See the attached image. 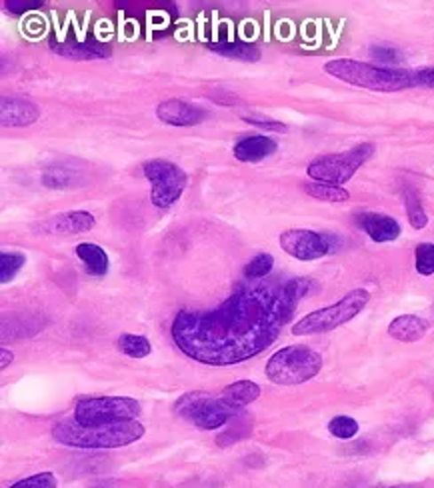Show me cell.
Returning a JSON list of instances; mask_svg holds the SVG:
<instances>
[{"label": "cell", "instance_id": "6da1fadb", "mask_svg": "<svg viewBox=\"0 0 434 488\" xmlns=\"http://www.w3.org/2000/svg\"><path fill=\"white\" fill-rule=\"evenodd\" d=\"M311 288V279L250 282L218 309L180 311L170 328L172 341L201 365H239L258 357L279 338Z\"/></svg>", "mask_w": 434, "mask_h": 488}, {"label": "cell", "instance_id": "7a4b0ae2", "mask_svg": "<svg viewBox=\"0 0 434 488\" xmlns=\"http://www.w3.org/2000/svg\"><path fill=\"white\" fill-rule=\"evenodd\" d=\"M142 437H145V427L138 421L94 424V427H84L76 421H65L52 427V438L59 445L70 448H92V451L129 446Z\"/></svg>", "mask_w": 434, "mask_h": 488}, {"label": "cell", "instance_id": "3957f363", "mask_svg": "<svg viewBox=\"0 0 434 488\" xmlns=\"http://www.w3.org/2000/svg\"><path fill=\"white\" fill-rule=\"evenodd\" d=\"M325 73L346 84L375 92H398L418 86L416 70L376 67L351 59H336L327 62Z\"/></svg>", "mask_w": 434, "mask_h": 488}, {"label": "cell", "instance_id": "277c9868", "mask_svg": "<svg viewBox=\"0 0 434 488\" xmlns=\"http://www.w3.org/2000/svg\"><path fill=\"white\" fill-rule=\"evenodd\" d=\"M175 413L201 430H218L242 414V411L228 403L223 392L215 395L209 390L186 392L177 400Z\"/></svg>", "mask_w": 434, "mask_h": 488}, {"label": "cell", "instance_id": "5b68a950", "mask_svg": "<svg viewBox=\"0 0 434 488\" xmlns=\"http://www.w3.org/2000/svg\"><path fill=\"white\" fill-rule=\"evenodd\" d=\"M322 357L309 346H284L266 362V379L280 387H296L309 382L320 373Z\"/></svg>", "mask_w": 434, "mask_h": 488}, {"label": "cell", "instance_id": "8992f818", "mask_svg": "<svg viewBox=\"0 0 434 488\" xmlns=\"http://www.w3.org/2000/svg\"><path fill=\"white\" fill-rule=\"evenodd\" d=\"M370 301L368 290L365 288H354L349 295H344L336 304L325 306V309H319L311 314H306L293 327L295 336H309V335H320V333H330L338 327L351 322L354 317L365 311V306Z\"/></svg>", "mask_w": 434, "mask_h": 488}, {"label": "cell", "instance_id": "52a82bcc", "mask_svg": "<svg viewBox=\"0 0 434 488\" xmlns=\"http://www.w3.org/2000/svg\"><path fill=\"white\" fill-rule=\"evenodd\" d=\"M140 403L129 397H92L81 398L75 408V421L84 427L138 421Z\"/></svg>", "mask_w": 434, "mask_h": 488}, {"label": "cell", "instance_id": "ba28073f", "mask_svg": "<svg viewBox=\"0 0 434 488\" xmlns=\"http://www.w3.org/2000/svg\"><path fill=\"white\" fill-rule=\"evenodd\" d=\"M375 154V145L365 143L341 154H327L314 159L306 172L314 183L341 186L357 175V170Z\"/></svg>", "mask_w": 434, "mask_h": 488}, {"label": "cell", "instance_id": "9c48e42d", "mask_svg": "<svg viewBox=\"0 0 434 488\" xmlns=\"http://www.w3.org/2000/svg\"><path fill=\"white\" fill-rule=\"evenodd\" d=\"M142 172L153 185L151 202L159 209H169L183 196L188 185L186 172L170 161H148L142 164Z\"/></svg>", "mask_w": 434, "mask_h": 488}, {"label": "cell", "instance_id": "30bf717a", "mask_svg": "<svg viewBox=\"0 0 434 488\" xmlns=\"http://www.w3.org/2000/svg\"><path fill=\"white\" fill-rule=\"evenodd\" d=\"M280 247L296 261H319L335 248V236L306 228H290L280 234Z\"/></svg>", "mask_w": 434, "mask_h": 488}, {"label": "cell", "instance_id": "8fae6325", "mask_svg": "<svg viewBox=\"0 0 434 488\" xmlns=\"http://www.w3.org/2000/svg\"><path fill=\"white\" fill-rule=\"evenodd\" d=\"M156 116L170 127H194V124H201L207 118V110L194 106L193 102L170 98L161 102L159 108H156Z\"/></svg>", "mask_w": 434, "mask_h": 488}, {"label": "cell", "instance_id": "7c38bea8", "mask_svg": "<svg viewBox=\"0 0 434 488\" xmlns=\"http://www.w3.org/2000/svg\"><path fill=\"white\" fill-rule=\"evenodd\" d=\"M97 226V218L86 210H73V212H62V215L52 216L44 220L41 224V231L49 234H78L92 231Z\"/></svg>", "mask_w": 434, "mask_h": 488}, {"label": "cell", "instance_id": "4fadbf2b", "mask_svg": "<svg viewBox=\"0 0 434 488\" xmlns=\"http://www.w3.org/2000/svg\"><path fill=\"white\" fill-rule=\"evenodd\" d=\"M41 116V110L27 98H3L0 102V121H3V127H28V124H35Z\"/></svg>", "mask_w": 434, "mask_h": 488}, {"label": "cell", "instance_id": "5bb4252c", "mask_svg": "<svg viewBox=\"0 0 434 488\" xmlns=\"http://www.w3.org/2000/svg\"><path fill=\"white\" fill-rule=\"evenodd\" d=\"M359 226L375 242H392L402 232L398 220H394L389 215H378V212H362V215H359Z\"/></svg>", "mask_w": 434, "mask_h": 488}, {"label": "cell", "instance_id": "9a60e30c", "mask_svg": "<svg viewBox=\"0 0 434 488\" xmlns=\"http://www.w3.org/2000/svg\"><path fill=\"white\" fill-rule=\"evenodd\" d=\"M279 145L274 143L271 137L266 135H255V137H244L234 145L233 153L241 162H260L272 156L276 153Z\"/></svg>", "mask_w": 434, "mask_h": 488}, {"label": "cell", "instance_id": "2e32d148", "mask_svg": "<svg viewBox=\"0 0 434 488\" xmlns=\"http://www.w3.org/2000/svg\"><path fill=\"white\" fill-rule=\"evenodd\" d=\"M429 333V322L416 314H402L389 325V335L398 342H416Z\"/></svg>", "mask_w": 434, "mask_h": 488}, {"label": "cell", "instance_id": "e0dca14e", "mask_svg": "<svg viewBox=\"0 0 434 488\" xmlns=\"http://www.w3.org/2000/svg\"><path fill=\"white\" fill-rule=\"evenodd\" d=\"M75 253L83 261L86 272L92 274V277H105L108 272V255L99 244L81 242L75 248Z\"/></svg>", "mask_w": 434, "mask_h": 488}, {"label": "cell", "instance_id": "ac0fdd59", "mask_svg": "<svg viewBox=\"0 0 434 488\" xmlns=\"http://www.w3.org/2000/svg\"><path fill=\"white\" fill-rule=\"evenodd\" d=\"M223 397L231 403L234 408H239L242 411L244 406H249L250 403H255V400L260 397V387L256 382L252 381H236L233 384H228L223 390Z\"/></svg>", "mask_w": 434, "mask_h": 488}, {"label": "cell", "instance_id": "d6986e66", "mask_svg": "<svg viewBox=\"0 0 434 488\" xmlns=\"http://www.w3.org/2000/svg\"><path fill=\"white\" fill-rule=\"evenodd\" d=\"M51 49L60 54V57L73 59V60H97V59H108V49L99 44H73V43H65V44H57L52 43Z\"/></svg>", "mask_w": 434, "mask_h": 488}, {"label": "cell", "instance_id": "ffe728a7", "mask_svg": "<svg viewBox=\"0 0 434 488\" xmlns=\"http://www.w3.org/2000/svg\"><path fill=\"white\" fill-rule=\"evenodd\" d=\"M83 183L81 172L70 169V167H62V164H57V167H49L43 172V185L46 188H59V191H67V188H75Z\"/></svg>", "mask_w": 434, "mask_h": 488}, {"label": "cell", "instance_id": "44dd1931", "mask_svg": "<svg viewBox=\"0 0 434 488\" xmlns=\"http://www.w3.org/2000/svg\"><path fill=\"white\" fill-rule=\"evenodd\" d=\"M303 191L309 196H312L314 201H322V202H344L351 199L349 191H344L343 186H333L325 183H304Z\"/></svg>", "mask_w": 434, "mask_h": 488}, {"label": "cell", "instance_id": "7402d4cb", "mask_svg": "<svg viewBox=\"0 0 434 488\" xmlns=\"http://www.w3.org/2000/svg\"><path fill=\"white\" fill-rule=\"evenodd\" d=\"M210 49L218 52L220 57H226L233 60L255 62L260 59L258 49H255V46H250V44H242V43H220V44H212Z\"/></svg>", "mask_w": 434, "mask_h": 488}, {"label": "cell", "instance_id": "603a6c76", "mask_svg": "<svg viewBox=\"0 0 434 488\" xmlns=\"http://www.w3.org/2000/svg\"><path fill=\"white\" fill-rule=\"evenodd\" d=\"M116 346H118V350L130 358H145L153 350L148 338L138 336V335H122L116 341Z\"/></svg>", "mask_w": 434, "mask_h": 488}, {"label": "cell", "instance_id": "cb8c5ba5", "mask_svg": "<svg viewBox=\"0 0 434 488\" xmlns=\"http://www.w3.org/2000/svg\"><path fill=\"white\" fill-rule=\"evenodd\" d=\"M405 204H406V215H408L410 226L416 228V231H421V228H424L426 223H429V216H426L421 199H418L414 188H406L405 191Z\"/></svg>", "mask_w": 434, "mask_h": 488}, {"label": "cell", "instance_id": "d4e9b609", "mask_svg": "<svg viewBox=\"0 0 434 488\" xmlns=\"http://www.w3.org/2000/svg\"><path fill=\"white\" fill-rule=\"evenodd\" d=\"M274 269V256L263 253L256 255L255 258H250V263L244 266V279L249 282H256L260 279H266L271 271Z\"/></svg>", "mask_w": 434, "mask_h": 488}, {"label": "cell", "instance_id": "484cf974", "mask_svg": "<svg viewBox=\"0 0 434 488\" xmlns=\"http://www.w3.org/2000/svg\"><path fill=\"white\" fill-rule=\"evenodd\" d=\"M25 263H27V258H25V255H20V253H3V255H0V282H3V285L11 282L22 271Z\"/></svg>", "mask_w": 434, "mask_h": 488}, {"label": "cell", "instance_id": "4316f807", "mask_svg": "<svg viewBox=\"0 0 434 488\" xmlns=\"http://www.w3.org/2000/svg\"><path fill=\"white\" fill-rule=\"evenodd\" d=\"M414 266L416 272L422 274V277H430V274H434V244H418L414 250Z\"/></svg>", "mask_w": 434, "mask_h": 488}, {"label": "cell", "instance_id": "83f0119b", "mask_svg": "<svg viewBox=\"0 0 434 488\" xmlns=\"http://www.w3.org/2000/svg\"><path fill=\"white\" fill-rule=\"evenodd\" d=\"M330 435L341 438V440H351L357 437L359 432V422L351 419V416H335L333 421L328 422Z\"/></svg>", "mask_w": 434, "mask_h": 488}, {"label": "cell", "instance_id": "f1b7e54d", "mask_svg": "<svg viewBox=\"0 0 434 488\" xmlns=\"http://www.w3.org/2000/svg\"><path fill=\"white\" fill-rule=\"evenodd\" d=\"M57 486H59V480L52 472H38V475L22 478L19 483L11 484L9 488H57Z\"/></svg>", "mask_w": 434, "mask_h": 488}, {"label": "cell", "instance_id": "f546056e", "mask_svg": "<svg viewBox=\"0 0 434 488\" xmlns=\"http://www.w3.org/2000/svg\"><path fill=\"white\" fill-rule=\"evenodd\" d=\"M370 54H373V59H376L378 62H383V65H397L402 59L400 52L397 49H391V46H373Z\"/></svg>", "mask_w": 434, "mask_h": 488}, {"label": "cell", "instance_id": "4dcf8cb0", "mask_svg": "<svg viewBox=\"0 0 434 488\" xmlns=\"http://www.w3.org/2000/svg\"><path fill=\"white\" fill-rule=\"evenodd\" d=\"M416 81H418V86H426V89L434 91V67L416 70Z\"/></svg>", "mask_w": 434, "mask_h": 488}, {"label": "cell", "instance_id": "1f68e13d", "mask_svg": "<svg viewBox=\"0 0 434 488\" xmlns=\"http://www.w3.org/2000/svg\"><path fill=\"white\" fill-rule=\"evenodd\" d=\"M247 122L250 124H256V127H263V129H272V130H287V127L280 122H274L271 121V118H255V116H249Z\"/></svg>", "mask_w": 434, "mask_h": 488}, {"label": "cell", "instance_id": "d6a6232c", "mask_svg": "<svg viewBox=\"0 0 434 488\" xmlns=\"http://www.w3.org/2000/svg\"><path fill=\"white\" fill-rule=\"evenodd\" d=\"M6 6H9V9H6L9 12L20 14V12L28 11L30 6H38V3H36V4H30V3H22V0H20V3H19V0H11V3H6Z\"/></svg>", "mask_w": 434, "mask_h": 488}, {"label": "cell", "instance_id": "836d02e7", "mask_svg": "<svg viewBox=\"0 0 434 488\" xmlns=\"http://www.w3.org/2000/svg\"><path fill=\"white\" fill-rule=\"evenodd\" d=\"M0 357H3V362H0V368H6L14 360V352L9 350V349H3V350H0Z\"/></svg>", "mask_w": 434, "mask_h": 488}]
</instances>
